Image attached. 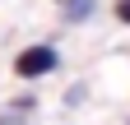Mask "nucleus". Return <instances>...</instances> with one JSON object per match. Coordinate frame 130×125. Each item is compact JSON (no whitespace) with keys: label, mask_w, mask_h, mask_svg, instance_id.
<instances>
[{"label":"nucleus","mask_w":130,"mask_h":125,"mask_svg":"<svg viewBox=\"0 0 130 125\" xmlns=\"http://www.w3.org/2000/svg\"><path fill=\"white\" fill-rule=\"evenodd\" d=\"M56 65H60V56H56V46H46V42L23 46V51L14 56V74H19V79H42V74H51Z\"/></svg>","instance_id":"1"},{"label":"nucleus","mask_w":130,"mask_h":125,"mask_svg":"<svg viewBox=\"0 0 130 125\" xmlns=\"http://www.w3.org/2000/svg\"><path fill=\"white\" fill-rule=\"evenodd\" d=\"M93 14V0H65V19H88Z\"/></svg>","instance_id":"2"},{"label":"nucleus","mask_w":130,"mask_h":125,"mask_svg":"<svg viewBox=\"0 0 130 125\" xmlns=\"http://www.w3.org/2000/svg\"><path fill=\"white\" fill-rule=\"evenodd\" d=\"M14 111L28 116V111H37V97H14Z\"/></svg>","instance_id":"3"},{"label":"nucleus","mask_w":130,"mask_h":125,"mask_svg":"<svg viewBox=\"0 0 130 125\" xmlns=\"http://www.w3.org/2000/svg\"><path fill=\"white\" fill-rule=\"evenodd\" d=\"M0 125H28V116H19V111H0Z\"/></svg>","instance_id":"4"},{"label":"nucleus","mask_w":130,"mask_h":125,"mask_svg":"<svg viewBox=\"0 0 130 125\" xmlns=\"http://www.w3.org/2000/svg\"><path fill=\"white\" fill-rule=\"evenodd\" d=\"M116 19H121V23H130V0H116Z\"/></svg>","instance_id":"5"},{"label":"nucleus","mask_w":130,"mask_h":125,"mask_svg":"<svg viewBox=\"0 0 130 125\" xmlns=\"http://www.w3.org/2000/svg\"><path fill=\"white\" fill-rule=\"evenodd\" d=\"M60 5H65V0H60Z\"/></svg>","instance_id":"6"}]
</instances>
